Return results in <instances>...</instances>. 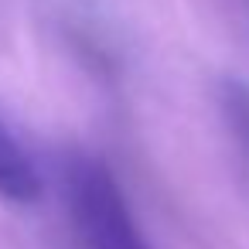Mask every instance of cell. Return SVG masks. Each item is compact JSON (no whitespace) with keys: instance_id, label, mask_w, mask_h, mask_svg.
<instances>
[{"instance_id":"3957f363","label":"cell","mask_w":249,"mask_h":249,"mask_svg":"<svg viewBox=\"0 0 249 249\" xmlns=\"http://www.w3.org/2000/svg\"><path fill=\"white\" fill-rule=\"evenodd\" d=\"M222 106H225V120H229L235 140H239V143L246 147V154H249V89L229 82L225 92H222Z\"/></svg>"},{"instance_id":"6da1fadb","label":"cell","mask_w":249,"mask_h":249,"mask_svg":"<svg viewBox=\"0 0 249 249\" xmlns=\"http://www.w3.org/2000/svg\"><path fill=\"white\" fill-rule=\"evenodd\" d=\"M65 205L86 249H150L113 181L92 157H72L65 167Z\"/></svg>"},{"instance_id":"7a4b0ae2","label":"cell","mask_w":249,"mask_h":249,"mask_svg":"<svg viewBox=\"0 0 249 249\" xmlns=\"http://www.w3.org/2000/svg\"><path fill=\"white\" fill-rule=\"evenodd\" d=\"M0 198L14 205H31L41 198V174L18 137L0 123Z\"/></svg>"}]
</instances>
